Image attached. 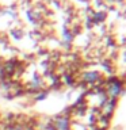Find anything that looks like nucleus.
Returning <instances> with one entry per match:
<instances>
[{
  "label": "nucleus",
  "instance_id": "1",
  "mask_svg": "<svg viewBox=\"0 0 126 130\" xmlns=\"http://www.w3.org/2000/svg\"><path fill=\"white\" fill-rule=\"evenodd\" d=\"M57 127L60 130H68V121L65 118H61V119L57 121Z\"/></svg>",
  "mask_w": 126,
  "mask_h": 130
},
{
  "label": "nucleus",
  "instance_id": "2",
  "mask_svg": "<svg viewBox=\"0 0 126 130\" xmlns=\"http://www.w3.org/2000/svg\"><path fill=\"white\" fill-rule=\"evenodd\" d=\"M96 76H98V73H95V72H88V73H85V75H84V80L93 81V80L96 79Z\"/></svg>",
  "mask_w": 126,
  "mask_h": 130
},
{
  "label": "nucleus",
  "instance_id": "3",
  "mask_svg": "<svg viewBox=\"0 0 126 130\" xmlns=\"http://www.w3.org/2000/svg\"><path fill=\"white\" fill-rule=\"evenodd\" d=\"M103 19H104V14H102V12H96L95 18H93L95 22H100V20H103Z\"/></svg>",
  "mask_w": 126,
  "mask_h": 130
}]
</instances>
